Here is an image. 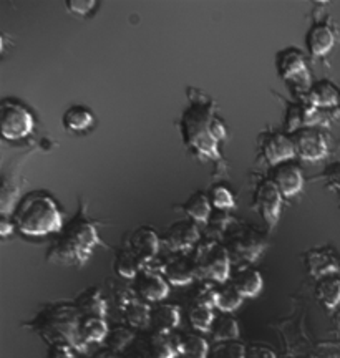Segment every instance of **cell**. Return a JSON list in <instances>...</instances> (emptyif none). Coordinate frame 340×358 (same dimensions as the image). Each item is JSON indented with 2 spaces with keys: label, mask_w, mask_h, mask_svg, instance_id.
<instances>
[{
  "label": "cell",
  "mask_w": 340,
  "mask_h": 358,
  "mask_svg": "<svg viewBox=\"0 0 340 358\" xmlns=\"http://www.w3.org/2000/svg\"><path fill=\"white\" fill-rule=\"evenodd\" d=\"M339 108H340V100H339Z\"/></svg>",
  "instance_id": "7bdbcfd3"
},
{
  "label": "cell",
  "mask_w": 340,
  "mask_h": 358,
  "mask_svg": "<svg viewBox=\"0 0 340 358\" xmlns=\"http://www.w3.org/2000/svg\"><path fill=\"white\" fill-rule=\"evenodd\" d=\"M290 138H292L295 155L299 158L314 163V161H320L327 156L329 143L325 134L320 129H316L312 127H302L297 131H294Z\"/></svg>",
  "instance_id": "9c48e42d"
},
{
  "label": "cell",
  "mask_w": 340,
  "mask_h": 358,
  "mask_svg": "<svg viewBox=\"0 0 340 358\" xmlns=\"http://www.w3.org/2000/svg\"><path fill=\"white\" fill-rule=\"evenodd\" d=\"M261 151L267 163L272 168L277 164L288 163L295 156V148L292 138L279 131L264 133L261 136Z\"/></svg>",
  "instance_id": "4fadbf2b"
},
{
  "label": "cell",
  "mask_w": 340,
  "mask_h": 358,
  "mask_svg": "<svg viewBox=\"0 0 340 358\" xmlns=\"http://www.w3.org/2000/svg\"><path fill=\"white\" fill-rule=\"evenodd\" d=\"M190 324L193 325L194 330H199V332H211L214 320L213 307L208 306H199V303H194L193 307L190 308Z\"/></svg>",
  "instance_id": "1f68e13d"
},
{
  "label": "cell",
  "mask_w": 340,
  "mask_h": 358,
  "mask_svg": "<svg viewBox=\"0 0 340 358\" xmlns=\"http://www.w3.org/2000/svg\"><path fill=\"white\" fill-rule=\"evenodd\" d=\"M133 289L138 297L145 302H161L169 292V285L164 277L156 274L155 271H148V268H143L135 277Z\"/></svg>",
  "instance_id": "2e32d148"
},
{
  "label": "cell",
  "mask_w": 340,
  "mask_h": 358,
  "mask_svg": "<svg viewBox=\"0 0 340 358\" xmlns=\"http://www.w3.org/2000/svg\"><path fill=\"white\" fill-rule=\"evenodd\" d=\"M246 358H276V353L264 345H253L248 348Z\"/></svg>",
  "instance_id": "f35d334b"
},
{
  "label": "cell",
  "mask_w": 340,
  "mask_h": 358,
  "mask_svg": "<svg viewBox=\"0 0 340 358\" xmlns=\"http://www.w3.org/2000/svg\"><path fill=\"white\" fill-rule=\"evenodd\" d=\"M125 322L132 327V329H145L150 325L151 320V308L148 307L145 301H141L140 297H136L135 301H132L128 306L122 308Z\"/></svg>",
  "instance_id": "4316f807"
},
{
  "label": "cell",
  "mask_w": 340,
  "mask_h": 358,
  "mask_svg": "<svg viewBox=\"0 0 340 358\" xmlns=\"http://www.w3.org/2000/svg\"><path fill=\"white\" fill-rule=\"evenodd\" d=\"M226 248L236 259L253 262L262 254L264 248H266V239L261 232L253 229V227L241 226L231 232Z\"/></svg>",
  "instance_id": "ba28073f"
},
{
  "label": "cell",
  "mask_w": 340,
  "mask_h": 358,
  "mask_svg": "<svg viewBox=\"0 0 340 358\" xmlns=\"http://www.w3.org/2000/svg\"><path fill=\"white\" fill-rule=\"evenodd\" d=\"M194 256L196 261H198V277L219 282V284L226 282L227 277H229L231 257L226 244H203L196 250Z\"/></svg>",
  "instance_id": "8992f818"
},
{
  "label": "cell",
  "mask_w": 340,
  "mask_h": 358,
  "mask_svg": "<svg viewBox=\"0 0 340 358\" xmlns=\"http://www.w3.org/2000/svg\"><path fill=\"white\" fill-rule=\"evenodd\" d=\"M214 113L211 105L206 103H193L183 113L181 131L185 143L198 156L206 158H218V140L213 134Z\"/></svg>",
  "instance_id": "3957f363"
},
{
  "label": "cell",
  "mask_w": 340,
  "mask_h": 358,
  "mask_svg": "<svg viewBox=\"0 0 340 358\" xmlns=\"http://www.w3.org/2000/svg\"><path fill=\"white\" fill-rule=\"evenodd\" d=\"M334 43L335 34L332 27L329 24H324V22H317V24L312 25L306 35L307 52L312 57H324L334 47Z\"/></svg>",
  "instance_id": "ac0fdd59"
},
{
  "label": "cell",
  "mask_w": 340,
  "mask_h": 358,
  "mask_svg": "<svg viewBox=\"0 0 340 358\" xmlns=\"http://www.w3.org/2000/svg\"><path fill=\"white\" fill-rule=\"evenodd\" d=\"M276 66L277 73L281 75V78L285 82H294V83H306L309 80V71L307 64L304 53L299 48H284L277 53L276 57Z\"/></svg>",
  "instance_id": "7c38bea8"
},
{
  "label": "cell",
  "mask_w": 340,
  "mask_h": 358,
  "mask_svg": "<svg viewBox=\"0 0 340 358\" xmlns=\"http://www.w3.org/2000/svg\"><path fill=\"white\" fill-rule=\"evenodd\" d=\"M209 199H211L213 206L219 211H227V209H232L236 206L234 196H232V192L226 186H214L211 194H209Z\"/></svg>",
  "instance_id": "e575fe53"
},
{
  "label": "cell",
  "mask_w": 340,
  "mask_h": 358,
  "mask_svg": "<svg viewBox=\"0 0 340 358\" xmlns=\"http://www.w3.org/2000/svg\"><path fill=\"white\" fill-rule=\"evenodd\" d=\"M80 320L82 313L77 306H62L47 312L43 319L42 334L52 340V343H69L73 348H85L80 337Z\"/></svg>",
  "instance_id": "277c9868"
},
{
  "label": "cell",
  "mask_w": 340,
  "mask_h": 358,
  "mask_svg": "<svg viewBox=\"0 0 340 358\" xmlns=\"http://www.w3.org/2000/svg\"><path fill=\"white\" fill-rule=\"evenodd\" d=\"M97 244L98 232L95 226L83 213H78L58 232L55 243L48 249L47 259L64 266H83L90 259Z\"/></svg>",
  "instance_id": "6da1fadb"
},
{
  "label": "cell",
  "mask_w": 340,
  "mask_h": 358,
  "mask_svg": "<svg viewBox=\"0 0 340 358\" xmlns=\"http://www.w3.org/2000/svg\"><path fill=\"white\" fill-rule=\"evenodd\" d=\"M183 211L187 214V217L193 219L194 222H208L211 217V199L204 192H194L186 203L183 204Z\"/></svg>",
  "instance_id": "484cf974"
},
{
  "label": "cell",
  "mask_w": 340,
  "mask_h": 358,
  "mask_svg": "<svg viewBox=\"0 0 340 358\" xmlns=\"http://www.w3.org/2000/svg\"><path fill=\"white\" fill-rule=\"evenodd\" d=\"M307 266L311 275L322 279V277L332 275L334 272H337L339 262L337 259H335L332 250L317 249L311 250V252L307 254Z\"/></svg>",
  "instance_id": "603a6c76"
},
{
  "label": "cell",
  "mask_w": 340,
  "mask_h": 358,
  "mask_svg": "<svg viewBox=\"0 0 340 358\" xmlns=\"http://www.w3.org/2000/svg\"><path fill=\"white\" fill-rule=\"evenodd\" d=\"M163 274L169 284L173 285H186L198 277V261L194 254L187 252H174L163 264Z\"/></svg>",
  "instance_id": "5bb4252c"
},
{
  "label": "cell",
  "mask_w": 340,
  "mask_h": 358,
  "mask_svg": "<svg viewBox=\"0 0 340 358\" xmlns=\"http://www.w3.org/2000/svg\"><path fill=\"white\" fill-rule=\"evenodd\" d=\"M213 134H214V138H216L218 141H221V140H226V136H227V131H226V127L225 124H222V122L219 118H216V116H214V120H213Z\"/></svg>",
  "instance_id": "ab89813d"
},
{
  "label": "cell",
  "mask_w": 340,
  "mask_h": 358,
  "mask_svg": "<svg viewBox=\"0 0 340 358\" xmlns=\"http://www.w3.org/2000/svg\"><path fill=\"white\" fill-rule=\"evenodd\" d=\"M75 306L82 313V317H101V319H105L106 315V301L103 299L101 290L98 287L85 290Z\"/></svg>",
  "instance_id": "cb8c5ba5"
},
{
  "label": "cell",
  "mask_w": 340,
  "mask_h": 358,
  "mask_svg": "<svg viewBox=\"0 0 340 358\" xmlns=\"http://www.w3.org/2000/svg\"><path fill=\"white\" fill-rule=\"evenodd\" d=\"M64 128L71 133H83L95 124V115L85 105H71L62 116Z\"/></svg>",
  "instance_id": "44dd1931"
},
{
  "label": "cell",
  "mask_w": 340,
  "mask_h": 358,
  "mask_svg": "<svg viewBox=\"0 0 340 358\" xmlns=\"http://www.w3.org/2000/svg\"><path fill=\"white\" fill-rule=\"evenodd\" d=\"M176 355L174 342L164 335L151 334L140 340H133L122 358H174Z\"/></svg>",
  "instance_id": "8fae6325"
},
{
  "label": "cell",
  "mask_w": 340,
  "mask_h": 358,
  "mask_svg": "<svg viewBox=\"0 0 340 358\" xmlns=\"http://www.w3.org/2000/svg\"><path fill=\"white\" fill-rule=\"evenodd\" d=\"M93 358H116V353L111 352L110 348H103V350H98Z\"/></svg>",
  "instance_id": "b9f144b4"
},
{
  "label": "cell",
  "mask_w": 340,
  "mask_h": 358,
  "mask_svg": "<svg viewBox=\"0 0 340 358\" xmlns=\"http://www.w3.org/2000/svg\"><path fill=\"white\" fill-rule=\"evenodd\" d=\"M317 299L327 308H335L340 303V279L335 275H325L319 279L316 287Z\"/></svg>",
  "instance_id": "f1b7e54d"
},
{
  "label": "cell",
  "mask_w": 340,
  "mask_h": 358,
  "mask_svg": "<svg viewBox=\"0 0 340 358\" xmlns=\"http://www.w3.org/2000/svg\"><path fill=\"white\" fill-rule=\"evenodd\" d=\"M98 3L92 0H73V2H66V8L75 15H90L95 10Z\"/></svg>",
  "instance_id": "d590c367"
},
{
  "label": "cell",
  "mask_w": 340,
  "mask_h": 358,
  "mask_svg": "<svg viewBox=\"0 0 340 358\" xmlns=\"http://www.w3.org/2000/svg\"><path fill=\"white\" fill-rule=\"evenodd\" d=\"M213 338L216 342H231L239 337V325L236 322L234 317L231 315H221L214 320L213 329H211Z\"/></svg>",
  "instance_id": "f546056e"
},
{
  "label": "cell",
  "mask_w": 340,
  "mask_h": 358,
  "mask_svg": "<svg viewBox=\"0 0 340 358\" xmlns=\"http://www.w3.org/2000/svg\"><path fill=\"white\" fill-rule=\"evenodd\" d=\"M340 90L329 80H319L309 88L307 92V105L314 108H332L339 106Z\"/></svg>",
  "instance_id": "d6986e66"
},
{
  "label": "cell",
  "mask_w": 340,
  "mask_h": 358,
  "mask_svg": "<svg viewBox=\"0 0 340 358\" xmlns=\"http://www.w3.org/2000/svg\"><path fill=\"white\" fill-rule=\"evenodd\" d=\"M199 241L198 222L193 219H183L171 224L163 236V243L174 252H186Z\"/></svg>",
  "instance_id": "9a60e30c"
},
{
  "label": "cell",
  "mask_w": 340,
  "mask_h": 358,
  "mask_svg": "<svg viewBox=\"0 0 340 358\" xmlns=\"http://www.w3.org/2000/svg\"><path fill=\"white\" fill-rule=\"evenodd\" d=\"M281 204H283V192L276 186L272 179H262L254 191L253 208L261 214V217L274 227L281 216Z\"/></svg>",
  "instance_id": "30bf717a"
},
{
  "label": "cell",
  "mask_w": 340,
  "mask_h": 358,
  "mask_svg": "<svg viewBox=\"0 0 340 358\" xmlns=\"http://www.w3.org/2000/svg\"><path fill=\"white\" fill-rule=\"evenodd\" d=\"M35 120L24 103L6 98L0 103V129L6 140H22L34 131Z\"/></svg>",
  "instance_id": "5b68a950"
},
{
  "label": "cell",
  "mask_w": 340,
  "mask_h": 358,
  "mask_svg": "<svg viewBox=\"0 0 340 358\" xmlns=\"http://www.w3.org/2000/svg\"><path fill=\"white\" fill-rule=\"evenodd\" d=\"M262 275L256 268H243L234 275L232 285L243 297H256L262 290Z\"/></svg>",
  "instance_id": "d4e9b609"
},
{
  "label": "cell",
  "mask_w": 340,
  "mask_h": 358,
  "mask_svg": "<svg viewBox=\"0 0 340 358\" xmlns=\"http://www.w3.org/2000/svg\"><path fill=\"white\" fill-rule=\"evenodd\" d=\"M180 308L171 303H160L151 308V320L150 325L153 329L155 334L160 335H168L176 329L180 324Z\"/></svg>",
  "instance_id": "ffe728a7"
},
{
  "label": "cell",
  "mask_w": 340,
  "mask_h": 358,
  "mask_svg": "<svg viewBox=\"0 0 340 358\" xmlns=\"http://www.w3.org/2000/svg\"><path fill=\"white\" fill-rule=\"evenodd\" d=\"M120 250L128 254L143 271L148 262L153 259L160 250V237L151 227H138L125 236V241Z\"/></svg>",
  "instance_id": "52a82bcc"
},
{
  "label": "cell",
  "mask_w": 340,
  "mask_h": 358,
  "mask_svg": "<svg viewBox=\"0 0 340 358\" xmlns=\"http://www.w3.org/2000/svg\"><path fill=\"white\" fill-rule=\"evenodd\" d=\"M75 350L69 343H52L50 352H48V358H77L75 357Z\"/></svg>",
  "instance_id": "8d00e7d4"
},
{
  "label": "cell",
  "mask_w": 340,
  "mask_h": 358,
  "mask_svg": "<svg viewBox=\"0 0 340 358\" xmlns=\"http://www.w3.org/2000/svg\"><path fill=\"white\" fill-rule=\"evenodd\" d=\"M13 227H15V224H13V221L10 222L8 219L3 216L2 219H0V234H2L3 237H7L10 232L13 231Z\"/></svg>",
  "instance_id": "60d3db41"
},
{
  "label": "cell",
  "mask_w": 340,
  "mask_h": 358,
  "mask_svg": "<svg viewBox=\"0 0 340 358\" xmlns=\"http://www.w3.org/2000/svg\"><path fill=\"white\" fill-rule=\"evenodd\" d=\"M243 295L236 290L234 285H225V287L216 289V297H214V307L219 308L221 312L229 313L234 312L236 308L241 307L243 303Z\"/></svg>",
  "instance_id": "4dcf8cb0"
},
{
  "label": "cell",
  "mask_w": 340,
  "mask_h": 358,
  "mask_svg": "<svg viewBox=\"0 0 340 358\" xmlns=\"http://www.w3.org/2000/svg\"><path fill=\"white\" fill-rule=\"evenodd\" d=\"M13 224L25 236H47L64 229L60 208L50 194L32 191L25 194L13 211Z\"/></svg>",
  "instance_id": "7a4b0ae2"
},
{
  "label": "cell",
  "mask_w": 340,
  "mask_h": 358,
  "mask_svg": "<svg viewBox=\"0 0 340 358\" xmlns=\"http://www.w3.org/2000/svg\"><path fill=\"white\" fill-rule=\"evenodd\" d=\"M133 340H135V332L128 327H115L110 330L108 337H106V348H110L111 352H125L132 345Z\"/></svg>",
  "instance_id": "d6a6232c"
},
{
  "label": "cell",
  "mask_w": 340,
  "mask_h": 358,
  "mask_svg": "<svg viewBox=\"0 0 340 358\" xmlns=\"http://www.w3.org/2000/svg\"><path fill=\"white\" fill-rule=\"evenodd\" d=\"M272 181L276 182V186L279 187L283 196L290 198V196H295L304 187L302 169L297 164L290 163V161L277 164V166L272 168Z\"/></svg>",
  "instance_id": "e0dca14e"
},
{
  "label": "cell",
  "mask_w": 340,
  "mask_h": 358,
  "mask_svg": "<svg viewBox=\"0 0 340 358\" xmlns=\"http://www.w3.org/2000/svg\"><path fill=\"white\" fill-rule=\"evenodd\" d=\"M248 348L238 340L231 342H218L211 350H209L208 358H246Z\"/></svg>",
  "instance_id": "836d02e7"
},
{
  "label": "cell",
  "mask_w": 340,
  "mask_h": 358,
  "mask_svg": "<svg viewBox=\"0 0 340 358\" xmlns=\"http://www.w3.org/2000/svg\"><path fill=\"white\" fill-rule=\"evenodd\" d=\"M110 330L101 317H82L80 320V337L85 343L103 342L108 337Z\"/></svg>",
  "instance_id": "83f0119b"
},
{
  "label": "cell",
  "mask_w": 340,
  "mask_h": 358,
  "mask_svg": "<svg viewBox=\"0 0 340 358\" xmlns=\"http://www.w3.org/2000/svg\"><path fill=\"white\" fill-rule=\"evenodd\" d=\"M324 178L327 179V185L340 192V163H334L324 171Z\"/></svg>",
  "instance_id": "74e56055"
},
{
  "label": "cell",
  "mask_w": 340,
  "mask_h": 358,
  "mask_svg": "<svg viewBox=\"0 0 340 358\" xmlns=\"http://www.w3.org/2000/svg\"><path fill=\"white\" fill-rule=\"evenodd\" d=\"M178 355L181 358H208V342L198 334H183L173 340Z\"/></svg>",
  "instance_id": "7402d4cb"
}]
</instances>
